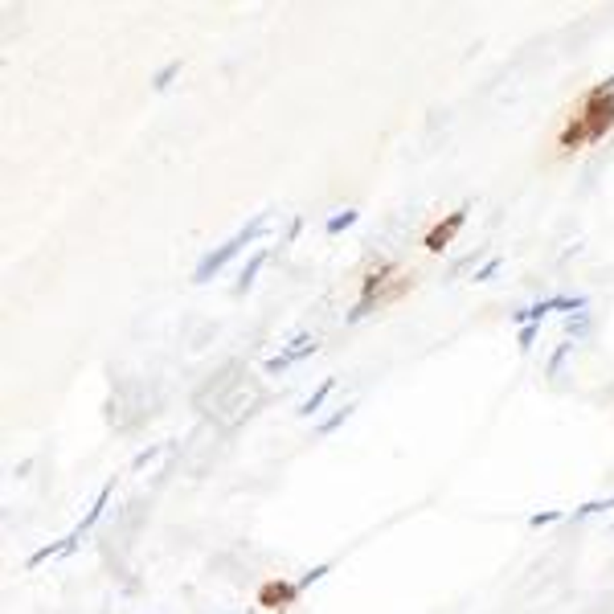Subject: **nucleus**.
Masks as SVG:
<instances>
[{"instance_id":"nucleus-11","label":"nucleus","mask_w":614,"mask_h":614,"mask_svg":"<svg viewBox=\"0 0 614 614\" xmlns=\"http://www.w3.org/2000/svg\"><path fill=\"white\" fill-rule=\"evenodd\" d=\"M181 70H185V62H168L164 70H160L156 78H152V86H156V91H168V86H172V78H176Z\"/></svg>"},{"instance_id":"nucleus-7","label":"nucleus","mask_w":614,"mask_h":614,"mask_svg":"<svg viewBox=\"0 0 614 614\" xmlns=\"http://www.w3.org/2000/svg\"><path fill=\"white\" fill-rule=\"evenodd\" d=\"M111 496H115V483H103V492H98V499L91 504V508H86V516L78 520V528H74L78 537H86V533L95 528L98 520H103V512H107V504H111Z\"/></svg>"},{"instance_id":"nucleus-13","label":"nucleus","mask_w":614,"mask_h":614,"mask_svg":"<svg viewBox=\"0 0 614 614\" xmlns=\"http://www.w3.org/2000/svg\"><path fill=\"white\" fill-rule=\"evenodd\" d=\"M348 414H353V405H344V410H336V414H332L328 422L320 426V434H332V430H336V426L344 422V418H348Z\"/></svg>"},{"instance_id":"nucleus-12","label":"nucleus","mask_w":614,"mask_h":614,"mask_svg":"<svg viewBox=\"0 0 614 614\" xmlns=\"http://www.w3.org/2000/svg\"><path fill=\"white\" fill-rule=\"evenodd\" d=\"M353 221H356V209H344V213H336V217H332V221H328V234H340V230H348Z\"/></svg>"},{"instance_id":"nucleus-6","label":"nucleus","mask_w":614,"mask_h":614,"mask_svg":"<svg viewBox=\"0 0 614 614\" xmlns=\"http://www.w3.org/2000/svg\"><path fill=\"white\" fill-rule=\"evenodd\" d=\"M82 541L78 533H70V537H62V541H49V544H41L29 561H25V569H37L41 561H49V557H66V553H74V544Z\"/></svg>"},{"instance_id":"nucleus-1","label":"nucleus","mask_w":614,"mask_h":614,"mask_svg":"<svg viewBox=\"0 0 614 614\" xmlns=\"http://www.w3.org/2000/svg\"><path fill=\"white\" fill-rule=\"evenodd\" d=\"M614 131V74L594 82L590 91L569 103V111L553 127V156L569 160L577 152H590Z\"/></svg>"},{"instance_id":"nucleus-15","label":"nucleus","mask_w":614,"mask_h":614,"mask_svg":"<svg viewBox=\"0 0 614 614\" xmlns=\"http://www.w3.org/2000/svg\"><path fill=\"white\" fill-rule=\"evenodd\" d=\"M549 520H557V512H537V516H533V524H549Z\"/></svg>"},{"instance_id":"nucleus-8","label":"nucleus","mask_w":614,"mask_h":614,"mask_svg":"<svg viewBox=\"0 0 614 614\" xmlns=\"http://www.w3.org/2000/svg\"><path fill=\"white\" fill-rule=\"evenodd\" d=\"M262 262H266V250H254V254H250V262L242 266L237 283H234V291H237V295H246V291H250V283L259 279V270H262Z\"/></svg>"},{"instance_id":"nucleus-10","label":"nucleus","mask_w":614,"mask_h":614,"mask_svg":"<svg viewBox=\"0 0 614 614\" xmlns=\"http://www.w3.org/2000/svg\"><path fill=\"white\" fill-rule=\"evenodd\" d=\"M332 385H336V381H324V385H320V389H315V393H311L303 405H299V418H307V414H315V410H320V402H324V398L332 393Z\"/></svg>"},{"instance_id":"nucleus-4","label":"nucleus","mask_w":614,"mask_h":614,"mask_svg":"<svg viewBox=\"0 0 614 614\" xmlns=\"http://www.w3.org/2000/svg\"><path fill=\"white\" fill-rule=\"evenodd\" d=\"M463 221H467V209H455V213H447V217H438V221L422 234V250L426 254H443L447 242L463 230Z\"/></svg>"},{"instance_id":"nucleus-5","label":"nucleus","mask_w":614,"mask_h":614,"mask_svg":"<svg viewBox=\"0 0 614 614\" xmlns=\"http://www.w3.org/2000/svg\"><path fill=\"white\" fill-rule=\"evenodd\" d=\"M299 594H303V590H299V582H279V577H270V582H262V590H259V606H262V610L283 614Z\"/></svg>"},{"instance_id":"nucleus-14","label":"nucleus","mask_w":614,"mask_h":614,"mask_svg":"<svg viewBox=\"0 0 614 614\" xmlns=\"http://www.w3.org/2000/svg\"><path fill=\"white\" fill-rule=\"evenodd\" d=\"M533 336H537V324H528V328L520 332V348H528V344H533Z\"/></svg>"},{"instance_id":"nucleus-9","label":"nucleus","mask_w":614,"mask_h":614,"mask_svg":"<svg viewBox=\"0 0 614 614\" xmlns=\"http://www.w3.org/2000/svg\"><path fill=\"white\" fill-rule=\"evenodd\" d=\"M307 353H311V344H303V348H287L283 356H270V360H266V369H270V373H283L287 365H295V360H303Z\"/></svg>"},{"instance_id":"nucleus-3","label":"nucleus","mask_w":614,"mask_h":614,"mask_svg":"<svg viewBox=\"0 0 614 614\" xmlns=\"http://www.w3.org/2000/svg\"><path fill=\"white\" fill-rule=\"evenodd\" d=\"M262 230H266V217H254V221H246V226H242V230H237V234L226 242V246H217V250H209V254L201 259V266L192 270V283H197V287L213 283V279H217V270H221L226 262L234 259L237 250H246V246L254 242V234H262Z\"/></svg>"},{"instance_id":"nucleus-2","label":"nucleus","mask_w":614,"mask_h":614,"mask_svg":"<svg viewBox=\"0 0 614 614\" xmlns=\"http://www.w3.org/2000/svg\"><path fill=\"white\" fill-rule=\"evenodd\" d=\"M410 287H414V275L405 270L402 262H369L365 275H360V303L353 307L348 320H360V315H369L377 307L398 303Z\"/></svg>"}]
</instances>
